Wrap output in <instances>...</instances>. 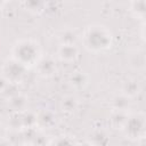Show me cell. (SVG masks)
Instances as JSON below:
<instances>
[{"label":"cell","mask_w":146,"mask_h":146,"mask_svg":"<svg viewBox=\"0 0 146 146\" xmlns=\"http://www.w3.org/2000/svg\"><path fill=\"white\" fill-rule=\"evenodd\" d=\"M81 41L88 51L102 52L111 48L113 43V35L106 26L94 24L86 27L82 33Z\"/></svg>","instance_id":"1"},{"label":"cell","mask_w":146,"mask_h":146,"mask_svg":"<svg viewBox=\"0 0 146 146\" xmlns=\"http://www.w3.org/2000/svg\"><path fill=\"white\" fill-rule=\"evenodd\" d=\"M10 54V58L15 59L27 70L35 67L40 58L43 56L39 42L33 39H22L16 41Z\"/></svg>","instance_id":"2"},{"label":"cell","mask_w":146,"mask_h":146,"mask_svg":"<svg viewBox=\"0 0 146 146\" xmlns=\"http://www.w3.org/2000/svg\"><path fill=\"white\" fill-rule=\"evenodd\" d=\"M145 114L143 112H137V113H131L128 115L123 127L122 131L124 136L130 139V140H139L143 139L145 136Z\"/></svg>","instance_id":"3"},{"label":"cell","mask_w":146,"mask_h":146,"mask_svg":"<svg viewBox=\"0 0 146 146\" xmlns=\"http://www.w3.org/2000/svg\"><path fill=\"white\" fill-rule=\"evenodd\" d=\"M27 71L29 70L25 66H23L15 59L8 58L1 67V75L9 83L17 86L25 80V78L27 75Z\"/></svg>","instance_id":"4"},{"label":"cell","mask_w":146,"mask_h":146,"mask_svg":"<svg viewBox=\"0 0 146 146\" xmlns=\"http://www.w3.org/2000/svg\"><path fill=\"white\" fill-rule=\"evenodd\" d=\"M36 73L42 78H51L57 74L58 66L54 57L51 56H42L38 64L35 65Z\"/></svg>","instance_id":"5"},{"label":"cell","mask_w":146,"mask_h":146,"mask_svg":"<svg viewBox=\"0 0 146 146\" xmlns=\"http://www.w3.org/2000/svg\"><path fill=\"white\" fill-rule=\"evenodd\" d=\"M80 50L76 44H60L57 49V57L60 62L72 63L79 58Z\"/></svg>","instance_id":"6"},{"label":"cell","mask_w":146,"mask_h":146,"mask_svg":"<svg viewBox=\"0 0 146 146\" xmlns=\"http://www.w3.org/2000/svg\"><path fill=\"white\" fill-rule=\"evenodd\" d=\"M8 103V107L14 112V113H22L24 111H26L27 107V97L22 94V92H17L14 96L9 97L7 99Z\"/></svg>","instance_id":"7"},{"label":"cell","mask_w":146,"mask_h":146,"mask_svg":"<svg viewBox=\"0 0 146 146\" xmlns=\"http://www.w3.org/2000/svg\"><path fill=\"white\" fill-rule=\"evenodd\" d=\"M131 106V99L123 94H116L111 99V107L113 111H120V112H128Z\"/></svg>","instance_id":"8"},{"label":"cell","mask_w":146,"mask_h":146,"mask_svg":"<svg viewBox=\"0 0 146 146\" xmlns=\"http://www.w3.org/2000/svg\"><path fill=\"white\" fill-rule=\"evenodd\" d=\"M140 90H141L140 84L136 79H128L121 86V94L129 97L130 99L137 96L140 92Z\"/></svg>","instance_id":"9"},{"label":"cell","mask_w":146,"mask_h":146,"mask_svg":"<svg viewBox=\"0 0 146 146\" xmlns=\"http://www.w3.org/2000/svg\"><path fill=\"white\" fill-rule=\"evenodd\" d=\"M56 115L54 112L48 111V110H43L41 111L39 114H36V125L39 124L42 128H51L56 124Z\"/></svg>","instance_id":"10"},{"label":"cell","mask_w":146,"mask_h":146,"mask_svg":"<svg viewBox=\"0 0 146 146\" xmlns=\"http://www.w3.org/2000/svg\"><path fill=\"white\" fill-rule=\"evenodd\" d=\"M78 105H79V102L78 99L73 96V95H67V96H64L59 103V107L62 110L63 113L65 114H72L76 111L78 108Z\"/></svg>","instance_id":"11"},{"label":"cell","mask_w":146,"mask_h":146,"mask_svg":"<svg viewBox=\"0 0 146 146\" xmlns=\"http://www.w3.org/2000/svg\"><path fill=\"white\" fill-rule=\"evenodd\" d=\"M88 75L84 72H75L73 73L70 79H68V83L71 84L72 88L74 89H83L87 84H88Z\"/></svg>","instance_id":"12"},{"label":"cell","mask_w":146,"mask_h":146,"mask_svg":"<svg viewBox=\"0 0 146 146\" xmlns=\"http://www.w3.org/2000/svg\"><path fill=\"white\" fill-rule=\"evenodd\" d=\"M58 40H59L60 44H75L76 41L79 40V35L73 30L66 29L59 33Z\"/></svg>","instance_id":"13"},{"label":"cell","mask_w":146,"mask_h":146,"mask_svg":"<svg viewBox=\"0 0 146 146\" xmlns=\"http://www.w3.org/2000/svg\"><path fill=\"white\" fill-rule=\"evenodd\" d=\"M88 141L94 146H106L108 143V136L104 130H96L90 135Z\"/></svg>","instance_id":"14"},{"label":"cell","mask_w":146,"mask_h":146,"mask_svg":"<svg viewBox=\"0 0 146 146\" xmlns=\"http://www.w3.org/2000/svg\"><path fill=\"white\" fill-rule=\"evenodd\" d=\"M129 113L128 112H120V111H113L111 115V124L115 129H122Z\"/></svg>","instance_id":"15"},{"label":"cell","mask_w":146,"mask_h":146,"mask_svg":"<svg viewBox=\"0 0 146 146\" xmlns=\"http://www.w3.org/2000/svg\"><path fill=\"white\" fill-rule=\"evenodd\" d=\"M130 11L135 17L144 19L146 15V2L145 1H133L130 3Z\"/></svg>","instance_id":"16"},{"label":"cell","mask_w":146,"mask_h":146,"mask_svg":"<svg viewBox=\"0 0 146 146\" xmlns=\"http://www.w3.org/2000/svg\"><path fill=\"white\" fill-rule=\"evenodd\" d=\"M44 5H46V2H42V1L22 2V6H24V8L32 14H42L44 11Z\"/></svg>","instance_id":"17"},{"label":"cell","mask_w":146,"mask_h":146,"mask_svg":"<svg viewBox=\"0 0 146 146\" xmlns=\"http://www.w3.org/2000/svg\"><path fill=\"white\" fill-rule=\"evenodd\" d=\"M50 146H78V144L70 136L62 135L56 137L52 141H50Z\"/></svg>","instance_id":"18"},{"label":"cell","mask_w":146,"mask_h":146,"mask_svg":"<svg viewBox=\"0 0 146 146\" xmlns=\"http://www.w3.org/2000/svg\"><path fill=\"white\" fill-rule=\"evenodd\" d=\"M31 144L33 146H49L50 145V140L47 138V136H44L41 132H35V135L32 138Z\"/></svg>","instance_id":"19"},{"label":"cell","mask_w":146,"mask_h":146,"mask_svg":"<svg viewBox=\"0 0 146 146\" xmlns=\"http://www.w3.org/2000/svg\"><path fill=\"white\" fill-rule=\"evenodd\" d=\"M9 84H10V83L0 74V94H2V92L7 89V87H8Z\"/></svg>","instance_id":"20"},{"label":"cell","mask_w":146,"mask_h":146,"mask_svg":"<svg viewBox=\"0 0 146 146\" xmlns=\"http://www.w3.org/2000/svg\"><path fill=\"white\" fill-rule=\"evenodd\" d=\"M0 146H14V144L7 138H0Z\"/></svg>","instance_id":"21"},{"label":"cell","mask_w":146,"mask_h":146,"mask_svg":"<svg viewBox=\"0 0 146 146\" xmlns=\"http://www.w3.org/2000/svg\"><path fill=\"white\" fill-rule=\"evenodd\" d=\"M78 146H94V145L91 143H89V141H84L82 144H78Z\"/></svg>","instance_id":"22"},{"label":"cell","mask_w":146,"mask_h":146,"mask_svg":"<svg viewBox=\"0 0 146 146\" xmlns=\"http://www.w3.org/2000/svg\"><path fill=\"white\" fill-rule=\"evenodd\" d=\"M6 5V2H3V1H0V10L3 8V6Z\"/></svg>","instance_id":"23"},{"label":"cell","mask_w":146,"mask_h":146,"mask_svg":"<svg viewBox=\"0 0 146 146\" xmlns=\"http://www.w3.org/2000/svg\"><path fill=\"white\" fill-rule=\"evenodd\" d=\"M0 123H1V121H0Z\"/></svg>","instance_id":"24"}]
</instances>
